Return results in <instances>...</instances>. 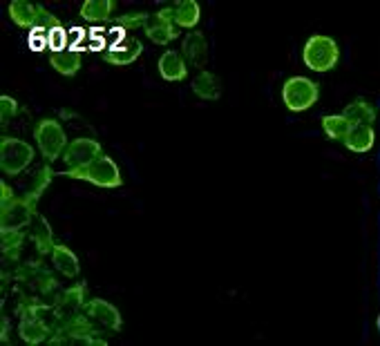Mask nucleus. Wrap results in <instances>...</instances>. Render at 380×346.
Here are the masks:
<instances>
[{"label":"nucleus","instance_id":"1","mask_svg":"<svg viewBox=\"0 0 380 346\" xmlns=\"http://www.w3.org/2000/svg\"><path fill=\"white\" fill-rule=\"evenodd\" d=\"M63 175L70 177V179H83V181L96 185V188H107V190L121 188V183H124L119 166L110 157H105V154H101L99 159H94L92 164L83 166V168L65 170Z\"/></svg>","mask_w":380,"mask_h":346},{"label":"nucleus","instance_id":"2","mask_svg":"<svg viewBox=\"0 0 380 346\" xmlns=\"http://www.w3.org/2000/svg\"><path fill=\"white\" fill-rule=\"evenodd\" d=\"M39 192H25V197H16L9 204L0 206V230H22L30 228L36 217V204H39Z\"/></svg>","mask_w":380,"mask_h":346},{"label":"nucleus","instance_id":"3","mask_svg":"<svg viewBox=\"0 0 380 346\" xmlns=\"http://www.w3.org/2000/svg\"><path fill=\"white\" fill-rule=\"evenodd\" d=\"M34 139L39 150L45 159V164H54L60 154H65L67 150V139L65 130L60 128V123L54 119H43L36 123L34 128Z\"/></svg>","mask_w":380,"mask_h":346},{"label":"nucleus","instance_id":"4","mask_svg":"<svg viewBox=\"0 0 380 346\" xmlns=\"http://www.w3.org/2000/svg\"><path fill=\"white\" fill-rule=\"evenodd\" d=\"M304 65L313 72H329L338 65L340 60V49L334 39L329 36H311L304 45Z\"/></svg>","mask_w":380,"mask_h":346},{"label":"nucleus","instance_id":"5","mask_svg":"<svg viewBox=\"0 0 380 346\" xmlns=\"http://www.w3.org/2000/svg\"><path fill=\"white\" fill-rule=\"evenodd\" d=\"M317 98H320V88L306 76H293L282 88V101L291 112H304L317 103Z\"/></svg>","mask_w":380,"mask_h":346},{"label":"nucleus","instance_id":"6","mask_svg":"<svg viewBox=\"0 0 380 346\" xmlns=\"http://www.w3.org/2000/svg\"><path fill=\"white\" fill-rule=\"evenodd\" d=\"M34 161V147L20 139L3 137L0 141V168L7 177H18Z\"/></svg>","mask_w":380,"mask_h":346},{"label":"nucleus","instance_id":"7","mask_svg":"<svg viewBox=\"0 0 380 346\" xmlns=\"http://www.w3.org/2000/svg\"><path fill=\"white\" fill-rule=\"evenodd\" d=\"M9 16L22 29H36V27L52 29L60 25L58 18L52 16L45 7L27 3V0H14V3L9 5Z\"/></svg>","mask_w":380,"mask_h":346},{"label":"nucleus","instance_id":"8","mask_svg":"<svg viewBox=\"0 0 380 346\" xmlns=\"http://www.w3.org/2000/svg\"><path fill=\"white\" fill-rule=\"evenodd\" d=\"M83 313L94 324V328H99L101 333H119L121 326H124L119 308L105 300H99V298L85 302Z\"/></svg>","mask_w":380,"mask_h":346},{"label":"nucleus","instance_id":"9","mask_svg":"<svg viewBox=\"0 0 380 346\" xmlns=\"http://www.w3.org/2000/svg\"><path fill=\"white\" fill-rule=\"evenodd\" d=\"M101 152V143L94 139H77L67 145V150L63 154V161L67 166V170H77L92 164L94 159H99Z\"/></svg>","mask_w":380,"mask_h":346},{"label":"nucleus","instance_id":"10","mask_svg":"<svg viewBox=\"0 0 380 346\" xmlns=\"http://www.w3.org/2000/svg\"><path fill=\"white\" fill-rule=\"evenodd\" d=\"M85 308V286L79 284V286H72L65 293H60L58 302L54 304V313H56V328L67 322V319L77 317L83 313ZM54 328V331H56Z\"/></svg>","mask_w":380,"mask_h":346},{"label":"nucleus","instance_id":"11","mask_svg":"<svg viewBox=\"0 0 380 346\" xmlns=\"http://www.w3.org/2000/svg\"><path fill=\"white\" fill-rule=\"evenodd\" d=\"M181 56L190 67H204L208 56V45L202 32H188L181 43Z\"/></svg>","mask_w":380,"mask_h":346},{"label":"nucleus","instance_id":"12","mask_svg":"<svg viewBox=\"0 0 380 346\" xmlns=\"http://www.w3.org/2000/svg\"><path fill=\"white\" fill-rule=\"evenodd\" d=\"M141 52H143V45L137 39H132L126 45H112V47H110V52L103 54V60L110 65H114V67H128L141 56Z\"/></svg>","mask_w":380,"mask_h":346},{"label":"nucleus","instance_id":"13","mask_svg":"<svg viewBox=\"0 0 380 346\" xmlns=\"http://www.w3.org/2000/svg\"><path fill=\"white\" fill-rule=\"evenodd\" d=\"M188 63L183 60L181 54L177 52H166L162 58H159V74H162V79L168 81V83H181L186 81L188 76Z\"/></svg>","mask_w":380,"mask_h":346},{"label":"nucleus","instance_id":"14","mask_svg":"<svg viewBox=\"0 0 380 346\" xmlns=\"http://www.w3.org/2000/svg\"><path fill=\"white\" fill-rule=\"evenodd\" d=\"M30 237L36 246V251H39V255H43V257L52 255L54 246H56V241L52 237V228H50V224H47V219L39 213H36L32 226H30Z\"/></svg>","mask_w":380,"mask_h":346},{"label":"nucleus","instance_id":"15","mask_svg":"<svg viewBox=\"0 0 380 346\" xmlns=\"http://www.w3.org/2000/svg\"><path fill=\"white\" fill-rule=\"evenodd\" d=\"M52 264L58 270L60 275L67 277V279H74L81 273V264H79V257L72 253L65 244H56L54 251H52Z\"/></svg>","mask_w":380,"mask_h":346},{"label":"nucleus","instance_id":"16","mask_svg":"<svg viewBox=\"0 0 380 346\" xmlns=\"http://www.w3.org/2000/svg\"><path fill=\"white\" fill-rule=\"evenodd\" d=\"M192 92L204 101H217L222 96V81L213 72H199L192 81Z\"/></svg>","mask_w":380,"mask_h":346},{"label":"nucleus","instance_id":"17","mask_svg":"<svg viewBox=\"0 0 380 346\" xmlns=\"http://www.w3.org/2000/svg\"><path fill=\"white\" fill-rule=\"evenodd\" d=\"M376 134L372 130V126H353V130L349 132V137L345 139V145L349 147L351 152H369L374 147Z\"/></svg>","mask_w":380,"mask_h":346},{"label":"nucleus","instance_id":"18","mask_svg":"<svg viewBox=\"0 0 380 346\" xmlns=\"http://www.w3.org/2000/svg\"><path fill=\"white\" fill-rule=\"evenodd\" d=\"M322 130L331 141H345L353 130V123L345 114H331L322 119Z\"/></svg>","mask_w":380,"mask_h":346},{"label":"nucleus","instance_id":"19","mask_svg":"<svg viewBox=\"0 0 380 346\" xmlns=\"http://www.w3.org/2000/svg\"><path fill=\"white\" fill-rule=\"evenodd\" d=\"M114 11L112 0H88V3L81 5V16L90 22H103L110 20Z\"/></svg>","mask_w":380,"mask_h":346},{"label":"nucleus","instance_id":"20","mask_svg":"<svg viewBox=\"0 0 380 346\" xmlns=\"http://www.w3.org/2000/svg\"><path fill=\"white\" fill-rule=\"evenodd\" d=\"M50 63L58 74H63V76H74V74L81 69V56H79V52H74V49H65V52L52 54Z\"/></svg>","mask_w":380,"mask_h":346},{"label":"nucleus","instance_id":"21","mask_svg":"<svg viewBox=\"0 0 380 346\" xmlns=\"http://www.w3.org/2000/svg\"><path fill=\"white\" fill-rule=\"evenodd\" d=\"M345 114L353 126H372L374 119H376V112H374V107L362 101V98H358V101H353L345 107Z\"/></svg>","mask_w":380,"mask_h":346},{"label":"nucleus","instance_id":"22","mask_svg":"<svg viewBox=\"0 0 380 346\" xmlns=\"http://www.w3.org/2000/svg\"><path fill=\"white\" fill-rule=\"evenodd\" d=\"M199 22V5L195 0H181L175 5V25L192 29Z\"/></svg>","mask_w":380,"mask_h":346},{"label":"nucleus","instance_id":"23","mask_svg":"<svg viewBox=\"0 0 380 346\" xmlns=\"http://www.w3.org/2000/svg\"><path fill=\"white\" fill-rule=\"evenodd\" d=\"M145 36L157 43V45H168L170 41H175L179 36L177 25H166V22H148L145 25Z\"/></svg>","mask_w":380,"mask_h":346},{"label":"nucleus","instance_id":"24","mask_svg":"<svg viewBox=\"0 0 380 346\" xmlns=\"http://www.w3.org/2000/svg\"><path fill=\"white\" fill-rule=\"evenodd\" d=\"M3 232V253L7 259H18L20 246H22V230H0Z\"/></svg>","mask_w":380,"mask_h":346},{"label":"nucleus","instance_id":"25","mask_svg":"<svg viewBox=\"0 0 380 346\" xmlns=\"http://www.w3.org/2000/svg\"><path fill=\"white\" fill-rule=\"evenodd\" d=\"M148 18H150V14H145V11H134V14H124V16L114 18V25L119 29H139V27L145 29Z\"/></svg>","mask_w":380,"mask_h":346},{"label":"nucleus","instance_id":"26","mask_svg":"<svg viewBox=\"0 0 380 346\" xmlns=\"http://www.w3.org/2000/svg\"><path fill=\"white\" fill-rule=\"evenodd\" d=\"M65 45H67V32L63 29V25L47 29V47L52 49V54L65 52Z\"/></svg>","mask_w":380,"mask_h":346},{"label":"nucleus","instance_id":"27","mask_svg":"<svg viewBox=\"0 0 380 346\" xmlns=\"http://www.w3.org/2000/svg\"><path fill=\"white\" fill-rule=\"evenodd\" d=\"M16 114H18V103L14 101V98L7 96V94L0 96V121H3V126H7V123Z\"/></svg>","mask_w":380,"mask_h":346},{"label":"nucleus","instance_id":"28","mask_svg":"<svg viewBox=\"0 0 380 346\" xmlns=\"http://www.w3.org/2000/svg\"><path fill=\"white\" fill-rule=\"evenodd\" d=\"M30 45H32L34 52H43V49L47 47V29H43V27L32 29V34H30Z\"/></svg>","mask_w":380,"mask_h":346},{"label":"nucleus","instance_id":"29","mask_svg":"<svg viewBox=\"0 0 380 346\" xmlns=\"http://www.w3.org/2000/svg\"><path fill=\"white\" fill-rule=\"evenodd\" d=\"M152 20L155 22H166V25H175V5L173 7H166L162 11H157V14H152Z\"/></svg>","mask_w":380,"mask_h":346},{"label":"nucleus","instance_id":"30","mask_svg":"<svg viewBox=\"0 0 380 346\" xmlns=\"http://www.w3.org/2000/svg\"><path fill=\"white\" fill-rule=\"evenodd\" d=\"M0 192H3V199H0V206H5V204H9L11 199H16V197H14V190L9 188L7 181H0Z\"/></svg>","mask_w":380,"mask_h":346},{"label":"nucleus","instance_id":"31","mask_svg":"<svg viewBox=\"0 0 380 346\" xmlns=\"http://www.w3.org/2000/svg\"><path fill=\"white\" fill-rule=\"evenodd\" d=\"M9 319L3 317V344H9Z\"/></svg>","mask_w":380,"mask_h":346}]
</instances>
